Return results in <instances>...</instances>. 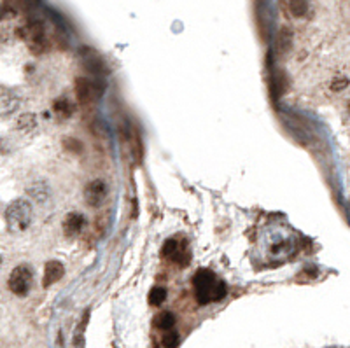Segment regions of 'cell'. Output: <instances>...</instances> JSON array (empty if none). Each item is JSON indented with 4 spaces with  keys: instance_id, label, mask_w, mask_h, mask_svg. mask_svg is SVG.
Masks as SVG:
<instances>
[{
    "instance_id": "6da1fadb",
    "label": "cell",
    "mask_w": 350,
    "mask_h": 348,
    "mask_svg": "<svg viewBox=\"0 0 350 348\" xmlns=\"http://www.w3.org/2000/svg\"><path fill=\"white\" fill-rule=\"evenodd\" d=\"M193 287L195 296L200 305H208L212 301H221L228 294V287L222 280H219L214 271L207 268H201L193 277Z\"/></svg>"
},
{
    "instance_id": "e0dca14e",
    "label": "cell",
    "mask_w": 350,
    "mask_h": 348,
    "mask_svg": "<svg viewBox=\"0 0 350 348\" xmlns=\"http://www.w3.org/2000/svg\"><path fill=\"white\" fill-rule=\"evenodd\" d=\"M63 147L70 153H76V154H81L82 153V144L77 138H67V140L63 142Z\"/></svg>"
},
{
    "instance_id": "4fadbf2b",
    "label": "cell",
    "mask_w": 350,
    "mask_h": 348,
    "mask_svg": "<svg viewBox=\"0 0 350 348\" xmlns=\"http://www.w3.org/2000/svg\"><path fill=\"white\" fill-rule=\"evenodd\" d=\"M154 326L161 331H168L175 326V315L172 312H161L154 318Z\"/></svg>"
},
{
    "instance_id": "9c48e42d",
    "label": "cell",
    "mask_w": 350,
    "mask_h": 348,
    "mask_svg": "<svg viewBox=\"0 0 350 348\" xmlns=\"http://www.w3.org/2000/svg\"><path fill=\"white\" fill-rule=\"evenodd\" d=\"M84 222H86L84 215L79 214V212H72V214H68L67 217H65V220H63L65 236H68V238L77 236L82 231V228H84Z\"/></svg>"
},
{
    "instance_id": "8fae6325",
    "label": "cell",
    "mask_w": 350,
    "mask_h": 348,
    "mask_svg": "<svg viewBox=\"0 0 350 348\" xmlns=\"http://www.w3.org/2000/svg\"><path fill=\"white\" fill-rule=\"evenodd\" d=\"M35 126H37V117H35V114H32V112L21 114V116L18 117V121H16V128L25 133L34 132Z\"/></svg>"
},
{
    "instance_id": "ffe728a7",
    "label": "cell",
    "mask_w": 350,
    "mask_h": 348,
    "mask_svg": "<svg viewBox=\"0 0 350 348\" xmlns=\"http://www.w3.org/2000/svg\"><path fill=\"white\" fill-rule=\"evenodd\" d=\"M0 266H2V257H0Z\"/></svg>"
},
{
    "instance_id": "8992f818",
    "label": "cell",
    "mask_w": 350,
    "mask_h": 348,
    "mask_svg": "<svg viewBox=\"0 0 350 348\" xmlns=\"http://www.w3.org/2000/svg\"><path fill=\"white\" fill-rule=\"evenodd\" d=\"M105 198H107V186L104 180H100V179L91 180V182L86 186L84 200L89 207H100Z\"/></svg>"
},
{
    "instance_id": "ba28073f",
    "label": "cell",
    "mask_w": 350,
    "mask_h": 348,
    "mask_svg": "<svg viewBox=\"0 0 350 348\" xmlns=\"http://www.w3.org/2000/svg\"><path fill=\"white\" fill-rule=\"evenodd\" d=\"M65 273V268L60 261H48L46 268H44V277H42V287L48 289L51 287L53 284L60 280Z\"/></svg>"
},
{
    "instance_id": "5bb4252c",
    "label": "cell",
    "mask_w": 350,
    "mask_h": 348,
    "mask_svg": "<svg viewBox=\"0 0 350 348\" xmlns=\"http://www.w3.org/2000/svg\"><path fill=\"white\" fill-rule=\"evenodd\" d=\"M167 296H168V292H167V289H165V287H152L149 296H147V301H149L151 306H159V305H163V303H165Z\"/></svg>"
},
{
    "instance_id": "d6986e66",
    "label": "cell",
    "mask_w": 350,
    "mask_h": 348,
    "mask_svg": "<svg viewBox=\"0 0 350 348\" xmlns=\"http://www.w3.org/2000/svg\"><path fill=\"white\" fill-rule=\"evenodd\" d=\"M348 86V77L341 76V77H335L331 83V89L333 91H341V89H347Z\"/></svg>"
},
{
    "instance_id": "7a4b0ae2",
    "label": "cell",
    "mask_w": 350,
    "mask_h": 348,
    "mask_svg": "<svg viewBox=\"0 0 350 348\" xmlns=\"http://www.w3.org/2000/svg\"><path fill=\"white\" fill-rule=\"evenodd\" d=\"M32 222V205L28 200H14L6 210V224L12 233H23Z\"/></svg>"
},
{
    "instance_id": "7c38bea8",
    "label": "cell",
    "mask_w": 350,
    "mask_h": 348,
    "mask_svg": "<svg viewBox=\"0 0 350 348\" xmlns=\"http://www.w3.org/2000/svg\"><path fill=\"white\" fill-rule=\"evenodd\" d=\"M19 100L14 98L12 95H4L0 98V116H9V114L14 112L18 109Z\"/></svg>"
},
{
    "instance_id": "52a82bcc",
    "label": "cell",
    "mask_w": 350,
    "mask_h": 348,
    "mask_svg": "<svg viewBox=\"0 0 350 348\" xmlns=\"http://www.w3.org/2000/svg\"><path fill=\"white\" fill-rule=\"evenodd\" d=\"M74 89H76V96L81 104H89L98 95L97 89H95V84L89 79H86V77H77Z\"/></svg>"
},
{
    "instance_id": "9a60e30c",
    "label": "cell",
    "mask_w": 350,
    "mask_h": 348,
    "mask_svg": "<svg viewBox=\"0 0 350 348\" xmlns=\"http://www.w3.org/2000/svg\"><path fill=\"white\" fill-rule=\"evenodd\" d=\"M289 11L294 18H303L308 12V2L307 0H289Z\"/></svg>"
},
{
    "instance_id": "ac0fdd59",
    "label": "cell",
    "mask_w": 350,
    "mask_h": 348,
    "mask_svg": "<svg viewBox=\"0 0 350 348\" xmlns=\"http://www.w3.org/2000/svg\"><path fill=\"white\" fill-rule=\"evenodd\" d=\"M88 318H89V312H86L82 315V320L79 324V329H77V334H76V345L77 348H82V333H84V327L88 324Z\"/></svg>"
},
{
    "instance_id": "30bf717a",
    "label": "cell",
    "mask_w": 350,
    "mask_h": 348,
    "mask_svg": "<svg viewBox=\"0 0 350 348\" xmlns=\"http://www.w3.org/2000/svg\"><path fill=\"white\" fill-rule=\"evenodd\" d=\"M53 110L60 119H68L74 114V105L70 104L68 98H58V100L53 104Z\"/></svg>"
},
{
    "instance_id": "277c9868",
    "label": "cell",
    "mask_w": 350,
    "mask_h": 348,
    "mask_svg": "<svg viewBox=\"0 0 350 348\" xmlns=\"http://www.w3.org/2000/svg\"><path fill=\"white\" fill-rule=\"evenodd\" d=\"M161 254H163L165 259L172 261V263L177 264V266H188L189 259H191L186 243H182V241H179L175 238L165 241Z\"/></svg>"
},
{
    "instance_id": "3957f363",
    "label": "cell",
    "mask_w": 350,
    "mask_h": 348,
    "mask_svg": "<svg viewBox=\"0 0 350 348\" xmlns=\"http://www.w3.org/2000/svg\"><path fill=\"white\" fill-rule=\"evenodd\" d=\"M32 280H34L32 269L28 268L27 264H19L11 271L9 280H7V287H9V290L12 294L23 297V296H27V294L30 292Z\"/></svg>"
},
{
    "instance_id": "2e32d148",
    "label": "cell",
    "mask_w": 350,
    "mask_h": 348,
    "mask_svg": "<svg viewBox=\"0 0 350 348\" xmlns=\"http://www.w3.org/2000/svg\"><path fill=\"white\" fill-rule=\"evenodd\" d=\"M161 343H163V346H165V348H177V346L180 345V336H179V333H175V331L168 329L167 333L163 334Z\"/></svg>"
},
{
    "instance_id": "5b68a950",
    "label": "cell",
    "mask_w": 350,
    "mask_h": 348,
    "mask_svg": "<svg viewBox=\"0 0 350 348\" xmlns=\"http://www.w3.org/2000/svg\"><path fill=\"white\" fill-rule=\"evenodd\" d=\"M25 37H27L28 47H30V51L34 55H40L44 51V47H46V35H44V27L40 21H34L28 24Z\"/></svg>"
}]
</instances>
